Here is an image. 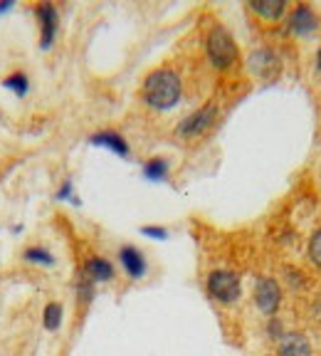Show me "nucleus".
Masks as SVG:
<instances>
[{
	"instance_id": "b1692460",
	"label": "nucleus",
	"mask_w": 321,
	"mask_h": 356,
	"mask_svg": "<svg viewBox=\"0 0 321 356\" xmlns=\"http://www.w3.org/2000/svg\"><path fill=\"white\" fill-rule=\"evenodd\" d=\"M311 319H314L316 324H321V292L314 297V302H311Z\"/></svg>"
},
{
	"instance_id": "1a4fd4ad",
	"label": "nucleus",
	"mask_w": 321,
	"mask_h": 356,
	"mask_svg": "<svg viewBox=\"0 0 321 356\" xmlns=\"http://www.w3.org/2000/svg\"><path fill=\"white\" fill-rule=\"evenodd\" d=\"M249 70L260 79H274L279 74V70H282V62H279L277 52L272 47H257L249 55Z\"/></svg>"
},
{
	"instance_id": "393cba45",
	"label": "nucleus",
	"mask_w": 321,
	"mask_h": 356,
	"mask_svg": "<svg viewBox=\"0 0 321 356\" xmlns=\"http://www.w3.org/2000/svg\"><path fill=\"white\" fill-rule=\"evenodd\" d=\"M13 8H15V3H13V0H0V15H6V13H10Z\"/></svg>"
},
{
	"instance_id": "4be33fe9",
	"label": "nucleus",
	"mask_w": 321,
	"mask_h": 356,
	"mask_svg": "<svg viewBox=\"0 0 321 356\" xmlns=\"http://www.w3.org/2000/svg\"><path fill=\"white\" fill-rule=\"evenodd\" d=\"M57 200H69V203H79L77 200V193H74V184H72V178H65L60 184V188H57L55 193Z\"/></svg>"
},
{
	"instance_id": "7ed1b4c3",
	"label": "nucleus",
	"mask_w": 321,
	"mask_h": 356,
	"mask_svg": "<svg viewBox=\"0 0 321 356\" xmlns=\"http://www.w3.org/2000/svg\"><path fill=\"white\" fill-rule=\"evenodd\" d=\"M205 295L211 297L215 305L233 307L242 297V277L235 270H211L205 277Z\"/></svg>"
},
{
	"instance_id": "dca6fc26",
	"label": "nucleus",
	"mask_w": 321,
	"mask_h": 356,
	"mask_svg": "<svg viewBox=\"0 0 321 356\" xmlns=\"http://www.w3.org/2000/svg\"><path fill=\"white\" fill-rule=\"evenodd\" d=\"M22 260L28 262V265H38V267H52L55 265V255H52L44 245H30L22 250Z\"/></svg>"
},
{
	"instance_id": "39448f33",
	"label": "nucleus",
	"mask_w": 321,
	"mask_h": 356,
	"mask_svg": "<svg viewBox=\"0 0 321 356\" xmlns=\"http://www.w3.org/2000/svg\"><path fill=\"white\" fill-rule=\"evenodd\" d=\"M252 300H255V307L265 314V317H274V314L279 312V307H282V302H284V289L274 277L262 275V277L255 280Z\"/></svg>"
},
{
	"instance_id": "412c9836",
	"label": "nucleus",
	"mask_w": 321,
	"mask_h": 356,
	"mask_svg": "<svg viewBox=\"0 0 321 356\" xmlns=\"http://www.w3.org/2000/svg\"><path fill=\"white\" fill-rule=\"evenodd\" d=\"M284 277H287V284L294 292H299V289H304L306 284H309L306 275L302 273V270H297V267H284Z\"/></svg>"
},
{
	"instance_id": "9b49d317",
	"label": "nucleus",
	"mask_w": 321,
	"mask_h": 356,
	"mask_svg": "<svg viewBox=\"0 0 321 356\" xmlns=\"http://www.w3.org/2000/svg\"><path fill=\"white\" fill-rule=\"evenodd\" d=\"M89 144L111 151V154L119 156V159H129V156H131V146H129V141L124 139L119 131H114V129H101V131L92 134V136H89Z\"/></svg>"
},
{
	"instance_id": "6ab92c4d",
	"label": "nucleus",
	"mask_w": 321,
	"mask_h": 356,
	"mask_svg": "<svg viewBox=\"0 0 321 356\" xmlns=\"http://www.w3.org/2000/svg\"><path fill=\"white\" fill-rule=\"evenodd\" d=\"M306 255H309L311 265H314L316 270H321V225L311 233L309 245H306Z\"/></svg>"
},
{
	"instance_id": "9d476101",
	"label": "nucleus",
	"mask_w": 321,
	"mask_h": 356,
	"mask_svg": "<svg viewBox=\"0 0 321 356\" xmlns=\"http://www.w3.org/2000/svg\"><path fill=\"white\" fill-rule=\"evenodd\" d=\"M79 273L87 275V277L99 287V284L114 282V277H117V267H114V262L106 260V257H101V255H89L87 260H84Z\"/></svg>"
},
{
	"instance_id": "20e7f679",
	"label": "nucleus",
	"mask_w": 321,
	"mask_h": 356,
	"mask_svg": "<svg viewBox=\"0 0 321 356\" xmlns=\"http://www.w3.org/2000/svg\"><path fill=\"white\" fill-rule=\"evenodd\" d=\"M215 122H217V104L215 102H208V104L198 106L195 111H190L188 117L178 122L176 136L183 141H195L211 131L215 127Z\"/></svg>"
},
{
	"instance_id": "a211bd4d",
	"label": "nucleus",
	"mask_w": 321,
	"mask_h": 356,
	"mask_svg": "<svg viewBox=\"0 0 321 356\" xmlns=\"http://www.w3.org/2000/svg\"><path fill=\"white\" fill-rule=\"evenodd\" d=\"M3 87H6L8 92H13L17 99H22V97H28V92H30V77L25 72H13L3 79Z\"/></svg>"
},
{
	"instance_id": "423d86ee",
	"label": "nucleus",
	"mask_w": 321,
	"mask_h": 356,
	"mask_svg": "<svg viewBox=\"0 0 321 356\" xmlns=\"http://www.w3.org/2000/svg\"><path fill=\"white\" fill-rule=\"evenodd\" d=\"M284 25H287L289 35L309 38V35H314L316 30L321 28V15L316 13V8L306 6V3H297V6H292V10L287 13Z\"/></svg>"
},
{
	"instance_id": "f8f14e48",
	"label": "nucleus",
	"mask_w": 321,
	"mask_h": 356,
	"mask_svg": "<svg viewBox=\"0 0 321 356\" xmlns=\"http://www.w3.org/2000/svg\"><path fill=\"white\" fill-rule=\"evenodd\" d=\"M277 356H314V349L304 332H287L277 341Z\"/></svg>"
},
{
	"instance_id": "f3484780",
	"label": "nucleus",
	"mask_w": 321,
	"mask_h": 356,
	"mask_svg": "<svg viewBox=\"0 0 321 356\" xmlns=\"http://www.w3.org/2000/svg\"><path fill=\"white\" fill-rule=\"evenodd\" d=\"M74 295H77L79 307H89L97 297V284L87 277V275L77 273V280H74Z\"/></svg>"
},
{
	"instance_id": "2eb2a0df",
	"label": "nucleus",
	"mask_w": 321,
	"mask_h": 356,
	"mask_svg": "<svg viewBox=\"0 0 321 356\" xmlns=\"http://www.w3.org/2000/svg\"><path fill=\"white\" fill-rule=\"evenodd\" d=\"M62 322H65V307H62V302H47V305L42 307V327L44 332H60L62 329Z\"/></svg>"
},
{
	"instance_id": "0eeeda50",
	"label": "nucleus",
	"mask_w": 321,
	"mask_h": 356,
	"mask_svg": "<svg viewBox=\"0 0 321 356\" xmlns=\"http://www.w3.org/2000/svg\"><path fill=\"white\" fill-rule=\"evenodd\" d=\"M33 13L40 28V47H42V50H50L57 40V33H60V10H57L55 3L42 0V3H38V6L33 8Z\"/></svg>"
},
{
	"instance_id": "4468645a",
	"label": "nucleus",
	"mask_w": 321,
	"mask_h": 356,
	"mask_svg": "<svg viewBox=\"0 0 321 356\" xmlns=\"http://www.w3.org/2000/svg\"><path fill=\"white\" fill-rule=\"evenodd\" d=\"M141 173H144V178L151 181V184H160L171 173V161H168L166 156H151V159L144 161V166H141Z\"/></svg>"
},
{
	"instance_id": "a878e982",
	"label": "nucleus",
	"mask_w": 321,
	"mask_h": 356,
	"mask_svg": "<svg viewBox=\"0 0 321 356\" xmlns=\"http://www.w3.org/2000/svg\"><path fill=\"white\" fill-rule=\"evenodd\" d=\"M316 70H319V74H321V47L316 50Z\"/></svg>"
},
{
	"instance_id": "5701e85b",
	"label": "nucleus",
	"mask_w": 321,
	"mask_h": 356,
	"mask_svg": "<svg viewBox=\"0 0 321 356\" xmlns=\"http://www.w3.org/2000/svg\"><path fill=\"white\" fill-rule=\"evenodd\" d=\"M141 235L154 238V240H166L171 233H168V228H163V225H141Z\"/></svg>"
},
{
	"instance_id": "f257e3e1",
	"label": "nucleus",
	"mask_w": 321,
	"mask_h": 356,
	"mask_svg": "<svg viewBox=\"0 0 321 356\" xmlns=\"http://www.w3.org/2000/svg\"><path fill=\"white\" fill-rule=\"evenodd\" d=\"M141 99L146 106L156 111H168L181 104L183 99V79L171 67H158L146 74L141 84Z\"/></svg>"
},
{
	"instance_id": "f03ea898",
	"label": "nucleus",
	"mask_w": 321,
	"mask_h": 356,
	"mask_svg": "<svg viewBox=\"0 0 321 356\" xmlns=\"http://www.w3.org/2000/svg\"><path fill=\"white\" fill-rule=\"evenodd\" d=\"M205 57H208V62H211L215 70H220V72H227V70L238 67L240 47H238V42H235L233 33H230L225 25H220V22H215V25L208 30V35H205Z\"/></svg>"
},
{
	"instance_id": "aec40b11",
	"label": "nucleus",
	"mask_w": 321,
	"mask_h": 356,
	"mask_svg": "<svg viewBox=\"0 0 321 356\" xmlns=\"http://www.w3.org/2000/svg\"><path fill=\"white\" fill-rule=\"evenodd\" d=\"M287 334V327H284V322H282V317H267V322H265V337L267 339H272V341H279Z\"/></svg>"
},
{
	"instance_id": "ddd939ff",
	"label": "nucleus",
	"mask_w": 321,
	"mask_h": 356,
	"mask_svg": "<svg viewBox=\"0 0 321 356\" xmlns=\"http://www.w3.org/2000/svg\"><path fill=\"white\" fill-rule=\"evenodd\" d=\"M247 10L255 13L260 20L277 22V20H282V17H284V13L289 10V6L284 3V0H249Z\"/></svg>"
},
{
	"instance_id": "6e6552de",
	"label": "nucleus",
	"mask_w": 321,
	"mask_h": 356,
	"mask_svg": "<svg viewBox=\"0 0 321 356\" xmlns=\"http://www.w3.org/2000/svg\"><path fill=\"white\" fill-rule=\"evenodd\" d=\"M117 260H119V265H122L124 275H126L129 280H133V282L144 280L146 273H149V260H146V255L131 243H126V245L119 248Z\"/></svg>"
}]
</instances>
